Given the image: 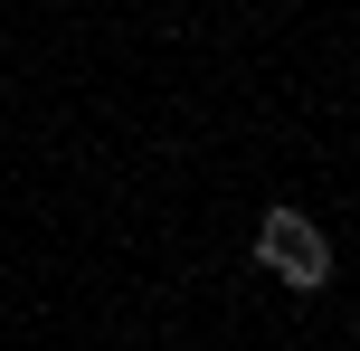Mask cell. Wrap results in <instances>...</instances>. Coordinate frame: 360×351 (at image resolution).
<instances>
[{
	"instance_id": "cell-1",
	"label": "cell",
	"mask_w": 360,
	"mask_h": 351,
	"mask_svg": "<svg viewBox=\"0 0 360 351\" xmlns=\"http://www.w3.org/2000/svg\"><path fill=\"white\" fill-rule=\"evenodd\" d=\"M256 266L285 276L294 295H323V285H332V238H323V219L294 209V200H275L266 219H256Z\"/></svg>"
}]
</instances>
